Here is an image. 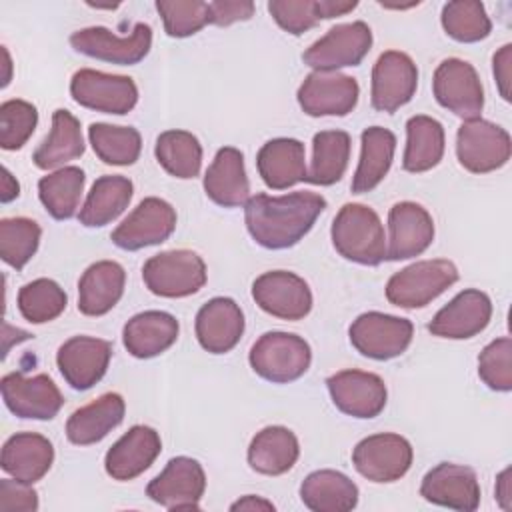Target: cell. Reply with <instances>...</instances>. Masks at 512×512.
I'll return each mask as SVG.
<instances>
[{
	"label": "cell",
	"mask_w": 512,
	"mask_h": 512,
	"mask_svg": "<svg viewBox=\"0 0 512 512\" xmlns=\"http://www.w3.org/2000/svg\"><path fill=\"white\" fill-rule=\"evenodd\" d=\"M324 208L326 198L308 190L284 196L256 194L244 204V220L256 244L268 250H284L310 232Z\"/></svg>",
	"instance_id": "6da1fadb"
},
{
	"label": "cell",
	"mask_w": 512,
	"mask_h": 512,
	"mask_svg": "<svg viewBox=\"0 0 512 512\" xmlns=\"http://www.w3.org/2000/svg\"><path fill=\"white\" fill-rule=\"evenodd\" d=\"M330 236L336 252L350 262L378 266L386 260L384 226L378 214L366 204H344L332 222Z\"/></svg>",
	"instance_id": "7a4b0ae2"
},
{
	"label": "cell",
	"mask_w": 512,
	"mask_h": 512,
	"mask_svg": "<svg viewBox=\"0 0 512 512\" xmlns=\"http://www.w3.org/2000/svg\"><path fill=\"white\" fill-rule=\"evenodd\" d=\"M248 360L260 378L274 384H288L310 368L312 350L298 334L266 332L252 344Z\"/></svg>",
	"instance_id": "3957f363"
},
{
	"label": "cell",
	"mask_w": 512,
	"mask_h": 512,
	"mask_svg": "<svg viewBox=\"0 0 512 512\" xmlns=\"http://www.w3.org/2000/svg\"><path fill=\"white\" fill-rule=\"evenodd\" d=\"M456 280L458 268L454 262L444 258L420 260L390 276L386 298L398 308H422L448 290Z\"/></svg>",
	"instance_id": "277c9868"
},
{
	"label": "cell",
	"mask_w": 512,
	"mask_h": 512,
	"mask_svg": "<svg viewBox=\"0 0 512 512\" xmlns=\"http://www.w3.org/2000/svg\"><path fill=\"white\" fill-rule=\"evenodd\" d=\"M142 280L156 296L184 298L206 284V264L192 250H168L144 262Z\"/></svg>",
	"instance_id": "5b68a950"
},
{
	"label": "cell",
	"mask_w": 512,
	"mask_h": 512,
	"mask_svg": "<svg viewBox=\"0 0 512 512\" xmlns=\"http://www.w3.org/2000/svg\"><path fill=\"white\" fill-rule=\"evenodd\" d=\"M512 154L510 134L488 120H464L456 134V156L460 166L472 174H488L502 168Z\"/></svg>",
	"instance_id": "8992f818"
},
{
	"label": "cell",
	"mask_w": 512,
	"mask_h": 512,
	"mask_svg": "<svg viewBox=\"0 0 512 512\" xmlns=\"http://www.w3.org/2000/svg\"><path fill=\"white\" fill-rule=\"evenodd\" d=\"M348 336L362 356L390 360L406 352L414 336V326L408 318L384 312H364L350 324Z\"/></svg>",
	"instance_id": "52a82bcc"
},
{
	"label": "cell",
	"mask_w": 512,
	"mask_h": 512,
	"mask_svg": "<svg viewBox=\"0 0 512 512\" xmlns=\"http://www.w3.org/2000/svg\"><path fill=\"white\" fill-rule=\"evenodd\" d=\"M436 102L452 114L472 120L484 108V88L476 68L460 58H446L438 64L432 78Z\"/></svg>",
	"instance_id": "ba28073f"
},
{
	"label": "cell",
	"mask_w": 512,
	"mask_h": 512,
	"mask_svg": "<svg viewBox=\"0 0 512 512\" xmlns=\"http://www.w3.org/2000/svg\"><path fill=\"white\" fill-rule=\"evenodd\" d=\"M76 52L120 66H132L144 60L152 48V28L138 22L128 36H116L104 26H90L76 30L70 36Z\"/></svg>",
	"instance_id": "9c48e42d"
},
{
	"label": "cell",
	"mask_w": 512,
	"mask_h": 512,
	"mask_svg": "<svg viewBox=\"0 0 512 512\" xmlns=\"http://www.w3.org/2000/svg\"><path fill=\"white\" fill-rule=\"evenodd\" d=\"M372 46V30L366 22H346L332 26L320 40H316L302 60L314 70L334 72L344 66H358Z\"/></svg>",
	"instance_id": "30bf717a"
},
{
	"label": "cell",
	"mask_w": 512,
	"mask_h": 512,
	"mask_svg": "<svg viewBox=\"0 0 512 512\" xmlns=\"http://www.w3.org/2000/svg\"><path fill=\"white\" fill-rule=\"evenodd\" d=\"M410 442L394 432L372 434L356 444L352 450V464L370 482L400 480L412 466Z\"/></svg>",
	"instance_id": "8fae6325"
},
{
	"label": "cell",
	"mask_w": 512,
	"mask_h": 512,
	"mask_svg": "<svg viewBox=\"0 0 512 512\" xmlns=\"http://www.w3.org/2000/svg\"><path fill=\"white\" fill-rule=\"evenodd\" d=\"M70 94L84 108L118 116L128 114L138 102V88L132 78L92 68H82L72 76Z\"/></svg>",
	"instance_id": "7c38bea8"
},
{
	"label": "cell",
	"mask_w": 512,
	"mask_h": 512,
	"mask_svg": "<svg viewBox=\"0 0 512 512\" xmlns=\"http://www.w3.org/2000/svg\"><path fill=\"white\" fill-rule=\"evenodd\" d=\"M204 490L206 474L200 462L188 456H176L148 482L146 496L168 510H198Z\"/></svg>",
	"instance_id": "4fadbf2b"
},
{
	"label": "cell",
	"mask_w": 512,
	"mask_h": 512,
	"mask_svg": "<svg viewBox=\"0 0 512 512\" xmlns=\"http://www.w3.org/2000/svg\"><path fill=\"white\" fill-rule=\"evenodd\" d=\"M418 88V68L414 60L398 50L382 52L372 68L370 100L378 112L394 114L408 104Z\"/></svg>",
	"instance_id": "5bb4252c"
},
{
	"label": "cell",
	"mask_w": 512,
	"mask_h": 512,
	"mask_svg": "<svg viewBox=\"0 0 512 512\" xmlns=\"http://www.w3.org/2000/svg\"><path fill=\"white\" fill-rule=\"evenodd\" d=\"M298 104L308 116H346L356 108L360 86L338 70H314L298 88Z\"/></svg>",
	"instance_id": "9a60e30c"
},
{
	"label": "cell",
	"mask_w": 512,
	"mask_h": 512,
	"mask_svg": "<svg viewBox=\"0 0 512 512\" xmlns=\"http://www.w3.org/2000/svg\"><path fill=\"white\" fill-rule=\"evenodd\" d=\"M176 228V210L162 198H144L112 232V242L128 252L160 244Z\"/></svg>",
	"instance_id": "2e32d148"
},
{
	"label": "cell",
	"mask_w": 512,
	"mask_h": 512,
	"mask_svg": "<svg viewBox=\"0 0 512 512\" xmlns=\"http://www.w3.org/2000/svg\"><path fill=\"white\" fill-rule=\"evenodd\" d=\"M6 408L18 418L52 420L64 398L48 374L24 376L22 372H10L0 382Z\"/></svg>",
	"instance_id": "e0dca14e"
},
{
	"label": "cell",
	"mask_w": 512,
	"mask_h": 512,
	"mask_svg": "<svg viewBox=\"0 0 512 512\" xmlns=\"http://www.w3.org/2000/svg\"><path fill=\"white\" fill-rule=\"evenodd\" d=\"M254 302L270 316L282 320H302L312 310V292L304 278L288 270H272L252 284Z\"/></svg>",
	"instance_id": "ac0fdd59"
},
{
	"label": "cell",
	"mask_w": 512,
	"mask_h": 512,
	"mask_svg": "<svg viewBox=\"0 0 512 512\" xmlns=\"http://www.w3.org/2000/svg\"><path fill=\"white\" fill-rule=\"evenodd\" d=\"M334 406L352 418H374L386 406V384L374 372L340 370L326 380Z\"/></svg>",
	"instance_id": "d6986e66"
},
{
	"label": "cell",
	"mask_w": 512,
	"mask_h": 512,
	"mask_svg": "<svg viewBox=\"0 0 512 512\" xmlns=\"http://www.w3.org/2000/svg\"><path fill=\"white\" fill-rule=\"evenodd\" d=\"M112 358V344L102 338L74 336L56 352L62 378L74 390H88L102 380Z\"/></svg>",
	"instance_id": "ffe728a7"
},
{
	"label": "cell",
	"mask_w": 512,
	"mask_h": 512,
	"mask_svg": "<svg viewBox=\"0 0 512 512\" xmlns=\"http://www.w3.org/2000/svg\"><path fill=\"white\" fill-rule=\"evenodd\" d=\"M420 496L444 508L474 512L480 506V484L472 468L440 462L422 478Z\"/></svg>",
	"instance_id": "44dd1931"
},
{
	"label": "cell",
	"mask_w": 512,
	"mask_h": 512,
	"mask_svg": "<svg viewBox=\"0 0 512 512\" xmlns=\"http://www.w3.org/2000/svg\"><path fill=\"white\" fill-rule=\"evenodd\" d=\"M492 318V302L486 292L468 288L456 294L436 312L428 330L438 338L466 340L480 334Z\"/></svg>",
	"instance_id": "7402d4cb"
},
{
	"label": "cell",
	"mask_w": 512,
	"mask_h": 512,
	"mask_svg": "<svg viewBox=\"0 0 512 512\" xmlns=\"http://www.w3.org/2000/svg\"><path fill=\"white\" fill-rule=\"evenodd\" d=\"M390 242L386 246L388 260H406L420 256L434 240V220L428 210L416 202L404 200L388 212Z\"/></svg>",
	"instance_id": "603a6c76"
},
{
	"label": "cell",
	"mask_w": 512,
	"mask_h": 512,
	"mask_svg": "<svg viewBox=\"0 0 512 512\" xmlns=\"http://www.w3.org/2000/svg\"><path fill=\"white\" fill-rule=\"evenodd\" d=\"M196 338L210 354L230 352L242 338L244 314L232 298L216 296L196 314Z\"/></svg>",
	"instance_id": "cb8c5ba5"
},
{
	"label": "cell",
	"mask_w": 512,
	"mask_h": 512,
	"mask_svg": "<svg viewBox=\"0 0 512 512\" xmlns=\"http://www.w3.org/2000/svg\"><path fill=\"white\" fill-rule=\"evenodd\" d=\"M162 450L160 436L154 428L136 424L106 452L104 468L114 480L126 482L140 476L152 466Z\"/></svg>",
	"instance_id": "d4e9b609"
},
{
	"label": "cell",
	"mask_w": 512,
	"mask_h": 512,
	"mask_svg": "<svg viewBox=\"0 0 512 512\" xmlns=\"http://www.w3.org/2000/svg\"><path fill=\"white\" fill-rule=\"evenodd\" d=\"M256 168L262 182L272 190H286L306 182V150L296 138L268 140L256 156Z\"/></svg>",
	"instance_id": "484cf974"
},
{
	"label": "cell",
	"mask_w": 512,
	"mask_h": 512,
	"mask_svg": "<svg viewBox=\"0 0 512 512\" xmlns=\"http://www.w3.org/2000/svg\"><path fill=\"white\" fill-rule=\"evenodd\" d=\"M206 196L224 208L244 206L250 198V182L244 168V156L238 148L224 146L216 152L204 174Z\"/></svg>",
	"instance_id": "4316f807"
},
{
	"label": "cell",
	"mask_w": 512,
	"mask_h": 512,
	"mask_svg": "<svg viewBox=\"0 0 512 512\" xmlns=\"http://www.w3.org/2000/svg\"><path fill=\"white\" fill-rule=\"evenodd\" d=\"M52 462V442L36 432H18L10 436L2 446V470L26 484L42 480L48 474Z\"/></svg>",
	"instance_id": "83f0119b"
},
{
	"label": "cell",
	"mask_w": 512,
	"mask_h": 512,
	"mask_svg": "<svg viewBox=\"0 0 512 512\" xmlns=\"http://www.w3.org/2000/svg\"><path fill=\"white\" fill-rule=\"evenodd\" d=\"M178 320L162 310H146L132 316L122 330L124 348L140 360L166 352L178 338Z\"/></svg>",
	"instance_id": "f1b7e54d"
},
{
	"label": "cell",
	"mask_w": 512,
	"mask_h": 512,
	"mask_svg": "<svg viewBox=\"0 0 512 512\" xmlns=\"http://www.w3.org/2000/svg\"><path fill=\"white\" fill-rule=\"evenodd\" d=\"M126 272L114 260L90 264L78 280V310L84 316H104L124 294Z\"/></svg>",
	"instance_id": "f546056e"
},
{
	"label": "cell",
	"mask_w": 512,
	"mask_h": 512,
	"mask_svg": "<svg viewBox=\"0 0 512 512\" xmlns=\"http://www.w3.org/2000/svg\"><path fill=\"white\" fill-rule=\"evenodd\" d=\"M124 412V398L116 392H106L70 414L66 436L76 446L96 444L124 420Z\"/></svg>",
	"instance_id": "4dcf8cb0"
},
{
	"label": "cell",
	"mask_w": 512,
	"mask_h": 512,
	"mask_svg": "<svg viewBox=\"0 0 512 512\" xmlns=\"http://www.w3.org/2000/svg\"><path fill=\"white\" fill-rule=\"evenodd\" d=\"M300 456V444L286 426H266L252 438L248 446V464L254 472L280 476L288 472Z\"/></svg>",
	"instance_id": "1f68e13d"
},
{
	"label": "cell",
	"mask_w": 512,
	"mask_h": 512,
	"mask_svg": "<svg viewBox=\"0 0 512 512\" xmlns=\"http://www.w3.org/2000/svg\"><path fill=\"white\" fill-rule=\"evenodd\" d=\"M300 500L312 512H348L358 504V486L342 472L316 470L300 484Z\"/></svg>",
	"instance_id": "d6a6232c"
},
{
	"label": "cell",
	"mask_w": 512,
	"mask_h": 512,
	"mask_svg": "<svg viewBox=\"0 0 512 512\" xmlns=\"http://www.w3.org/2000/svg\"><path fill=\"white\" fill-rule=\"evenodd\" d=\"M132 192H134V186L130 178L118 176V174L100 176L92 184L80 208V214H78L80 224H84L86 228H102L110 224L128 208L132 200Z\"/></svg>",
	"instance_id": "836d02e7"
},
{
	"label": "cell",
	"mask_w": 512,
	"mask_h": 512,
	"mask_svg": "<svg viewBox=\"0 0 512 512\" xmlns=\"http://www.w3.org/2000/svg\"><path fill=\"white\" fill-rule=\"evenodd\" d=\"M360 142L362 152L350 184L354 194L370 192L384 180L392 166L396 150V136L382 126L366 128L360 136Z\"/></svg>",
	"instance_id": "e575fe53"
},
{
	"label": "cell",
	"mask_w": 512,
	"mask_h": 512,
	"mask_svg": "<svg viewBox=\"0 0 512 512\" xmlns=\"http://www.w3.org/2000/svg\"><path fill=\"white\" fill-rule=\"evenodd\" d=\"M82 154H84V138H82L78 118L64 108L54 110L50 134L42 140V144L32 154L36 168L52 170L74 158H80Z\"/></svg>",
	"instance_id": "d590c367"
},
{
	"label": "cell",
	"mask_w": 512,
	"mask_h": 512,
	"mask_svg": "<svg viewBox=\"0 0 512 512\" xmlns=\"http://www.w3.org/2000/svg\"><path fill=\"white\" fill-rule=\"evenodd\" d=\"M444 156V128L432 116H412L406 122V148L402 168L406 172H426L440 164Z\"/></svg>",
	"instance_id": "8d00e7d4"
},
{
	"label": "cell",
	"mask_w": 512,
	"mask_h": 512,
	"mask_svg": "<svg viewBox=\"0 0 512 512\" xmlns=\"http://www.w3.org/2000/svg\"><path fill=\"white\" fill-rule=\"evenodd\" d=\"M350 134L344 130H322L312 138V164L306 182L318 186L336 184L348 166Z\"/></svg>",
	"instance_id": "74e56055"
},
{
	"label": "cell",
	"mask_w": 512,
	"mask_h": 512,
	"mask_svg": "<svg viewBox=\"0 0 512 512\" xmlns=\"http://www.w3.org/2000/svg\"><path fill=\"white\" fill-rule=\"evenodd\" d=\"M84 182V170L78 166H64L42 176L38 182V196L46 212L56 220L72 218L78 210Z\"/></svg>",
	"instance_id": "f35d334b"
},
{
	"label": "cell",
	"mask_w": 512,
	"mask_h": 512,
	"mask_svg": "<svg viewBox=\"0 0 512 512\" xmlns=\"http://www.w3.org/2000/svg\"><path fill=\"white\" fill-rule=\"evenodd\" d=\"M158 164L174 178H196L202 166V146L192 132L166 130L156 138Z\"/></svg>",
	"instance_id": "ab89813d"
},
{
	"label": "cell",
	"mask_w": 512,
	"mask_h": 512,
	"mask_svg": "<svg viewBox=\"0 0 512 512\" xmlns=\"http://www.w3.org/2000/svg\"><path fill=\"white\" fill-rule=\"evenodd\" d=\"M88 140L92 150L104 164L130 166L138 160L142 150L140 132L132 126H114L94 122L88 128Z\"/></svg>",
	"instance_id": "60d3db41"
},
{
	"label": "cell",
	"mask_w": 512,
	"mask_h": 512,
	"mask_svg": "<svg viewBox=\"0 0 512 512\" xmlns=\"http://www.w3.org/2000/svg\"><path fill=\"white\" fill-rule=\"evenodd\" d=\"M440 20L444 32L456 42L464 44L480 42L492 30V22L484 4L476 0H454L444 4Z\"/></svg>",
	"instance_id": "b9f144b4"
},
{
	"label": "cell",
	"mask_w": 512,
	"mask_h": 512,
	"mask_svg": "<svg viewBox=\"0 0 512 512\" xmlns=\"http://www.w3.org/2000/svg\"><path fill=\"white\" fill-rule=\"evenodd\" d=\"M66 292L50 278L24 284L18 292V310L30 324H44L66 310Z\"/></svg>",
	"instance_id": "7bdbcfd3"
},
{
	"label": "cell",
	"mask_w": 512,
	"mask_h": 512,
	"mask_svg": "<svg viewBox=\"0 0 512 512\" xmlns=\"http://www.w3.org/2000/svg\"><path fill=\"white\" fill-rule=\"evenodd\" d=\"M40 226L24 216L16 218H2L0 220V256L2 260L16 268L22 270L32 256L38 250L40 244Z\"/></svg>",
	"instance_id": "ee69618b"
},
{
	"label": "cell",
	"mask_w": 512,
	"mask_h": 512,
	"mask_svg": "<svg viewBox=\"0 0 512 512\" xmlns=\"http://www.w3.org/2000/svg\"><path fill=\"white\" fill-rule=\"evenodd\" d=\"M164 30L172 38H186L210 24L208 2L202 0H156Z\"/></svg>",
	"instance_id": "f6af8a7d"
},
{
	"label": "cell",
	"mask_w": 512,
	"mask_h": 512,
	"mask_svg": "<svg viewBox=\"0 0 512 512\" xmlns=\"http://www.w3.org/2000/svg\"><path fill=\"white\" fill-rule=\"evenodd\" d=\"M38 124L36 106L26 100H6L0 106V146L4 150H20Z\"/></svg>",
	"instance_id": "bcb514c9"
},
{
	"label": "cell",
	"mask_w": 512,
	"mask_h": 512,
	"mask_svg": "<svg viewBox=\"0 0 512 512\" xmlns=\"http://www.w3.org/2000/svg\"><path fill=\"white\" fill-rule=\"evenodd\" d=\"M480 380L496 392L512 390V340L508 336L492 340L478 356Z\"/></svg>",
	"instance_id": "7dc6e473"
},
{
	"label": "cell",
	"mask_w": 512,
	"mask_h": 512,
	"mask_svg": "<svg viewBox=\"0 0 512 512\" xmlns=\"http://www.w3.org/2000/svg\"><path fill=\"white\" fill-rule=\"evenodd\" d=\"M268 12L288 34L300 36L320 22L318 0H272Z\"/></svg>",
	"instance_id": "c3c4849f"
},
{
	"label": "cell",
	"mask_w": 512,
	"mask_h": 512,
	"mask_svg": "<svg viewBox=\"0 0 512 512\" xmlns=\"http://www.w3.org/2000/svg\"><path fill=\"white\" fill-rule=\"evenodd\" d=\"M32 484L20 480H0V510L2 512H34L38 510V494Z\"/></svg>",
	"instance_id": "681fc988"
},
{
	"label": "cell",
	"mask_w": 512,
	"mask_h": 512,
	"mask_svg": "<svg viewBox=\"0 0 512 512\" xmlns=\"http://www.w3.org/2000/svg\"><path fill=\"white\" fill-rule=\"evenodd\" d=\"M254 14V2L250 0H216L208 2L210 24L230 26L234 22L250 20Z\"/></svg>",
	"instance_id": "f907efd6"
},
{
	"label": "cell",
	"mask_w": 512,
	"mask_h": 512,
	"mask_svg": "<svg viewBox=\"0 0 512 512\" xmlns=\"http://www.w3.org/2000/svg\"><path fill=\"white\" fill-rule=\"evenodd\" d=\"M494 80L500 96L510 102V84H512V44H504L492 58Z\"/></svg>",
	"instance_id": "816d5d0a"
},
{
	"label": "cell",
	"mask_w": 512,
	"mask_h": 512,
	"mask_svg": "<svg viewBox=\"0 0 512 512\" xmlns=\"http://www.w3.org/2000/svg\"><path fill=\"white\" fill-rule=\"evenodd\" d=\"M496 500L502 510H512V470L504 468L496 478Z\"/></svg>",
	"instance_id": "f5cc1de1"
},
{
	"label": "cell",
	"mask_w": 512,
	"mask_h": 512,
	"mask_svg": "<svg viewBox=\"0 0 512 512\" xmlns=\"http://www.w3.org/2000/svg\"><path fill=\"white\" fill-rule=\"evenodd\" d=\"M358 6V2H338V0H318V14L320 20H330L334 16H344L352 12Z\"/></svg>",
	"instance_id": "db71d44e"
},
{
	"label": "cell",
	"mask_w": 512,
	"mask_h": 512,
	"mask_svg": "<svg viewBox=\"0 0 512 512\" xmlns=\"http://www.w3.org/2000/svg\"><path fill=\"white\" fill-rule=\"evenodd\" d=\"M230 510H232V512H236V510H250V512H254V510H274V504H272L270 500L262 498V496H252V494H248V496L236 500V502L230 506Z\"/></svg>",
	"instance_id": "11a10c76"
},
{
	"label": "cell",
	"mask_w": 512,
	"mask_h": 512,
	"mask_svg": "<svg viewBox=\"0 0 512 512\" xmlns=\"http://www.w3.org/2000/svg\"><path fill=\"white\" fill-rule=\"evenodd\" d=\"M20 194V184L18 180L10 174L8 168H2V192H0V200L6 204V202H12L14 198H18Z\"/></svg>",
	"instance_id": "9f6ffc18"
},
{
	"label": "cell",
	"mask_w": 512,
	"mask_h": 512,
	"mask_svg": "<svg viewBox=\"0 0 512 512\" xmlns=\"http://www.w3.org/2000/svg\"><path fill=\"white\" fill-rule=\"evenodd\" d=\"M2 54H4V66H6V76H4V80H2V88L4 86H8V82H10V54H8V50L6 48H2Z\"/></svg>",
	"instance_id": "6f0895ef"
}]
</instances>
